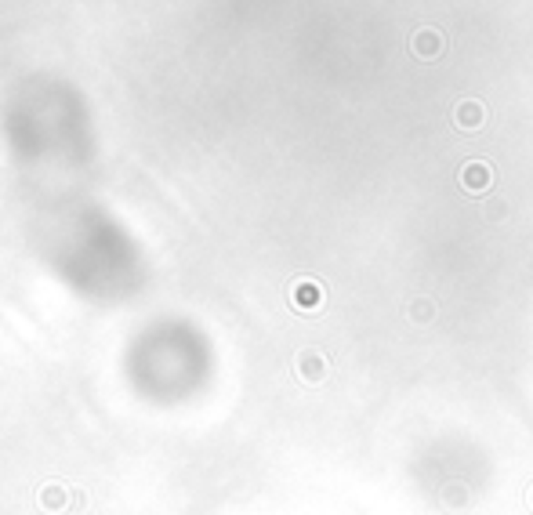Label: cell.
<instances>
[{"instance_id":"6da1fadb","label":"cell","mask_w":533,"mask_h":515,"mask_svg":"<svg viewBox=\"0 0 533 515\" xmlns=\"http://www.w3.org/2000/svg\"><path fill=\"white\" fill-rule=\"evenodd\" d=\"M410 51H414L417 58H439V55L446 51V36L436 33V29H417L414 40H410Z\"/></svg>"},{"instance_id":"7a4b0ae2","label":"cell","mask_w":533,"mask_h":515,"mask_svg":"<svg viewBox=\"0 0 533 515\" xmlns=\"http://www.w3.org/2000/svg\"><path fill=\"white\" fill-rule=\"evenodd\" d=\"M461 182H464V189L483 192V189L490 185V167H486V163H468V167L461 170Z\"/></svg>"},{"instance_id":"3957f363","label":"cell","mask_w":533,"mask_h":515,"mask_svg":"<svg viewBox=\"0 0 533 515\" xmlns=\"http://www.w3.org/2000/svg\"><path fill=\"white\" fill-rule=\"evenodd\" d=\"M457 123L464 127V131H475V127H483V105H479V102H461V105H457Z\"/></svg>"}]
</instances>
